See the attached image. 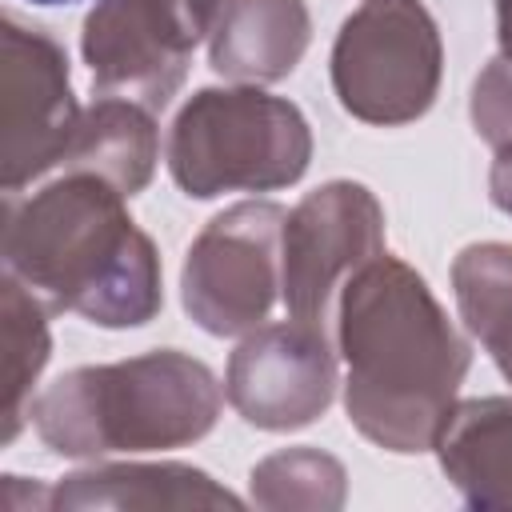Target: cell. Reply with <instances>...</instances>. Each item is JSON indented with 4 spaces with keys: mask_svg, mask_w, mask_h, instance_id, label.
<instances>
[{
    "mask_svg": "<svg viewBox=\"0 0 512 512\" xmlns=\"http://www.w3.org/2000/svg\"><path fill=\"white\" fill-rule=\"evenodd\" d=\"M32 4H44V8H56V4H76V0H32Z\"/></svg>",
    "mask_w": 512,
    "mask_h": 512,
    "instance_id": "cell-22",
    "label": "cell"
},
{
    "mask_svg": "<svg viewBox=\"0 0 512 512\" xmlns=\"http://www.w3.org/2000/svg\"><path fill=\"white\" fill-rule=\"evenodd\" d=\"M384 252V208L356 180H328L308 192L280 236V300L292 316L324 324L340 284Z\"/></svg>",
    "mask_w": 512,
    "mask_h": 512,
    "instance_id": "cell-9",
    "label": "cell"
},
{
    "mask_svg": "<svg viewBox=\"0 0 512 512\" xmlns=\"http://www.w3.org/2000/svg\"><path fill=\"white\" fill-rule=\"evenodd\" d=\"M472 128L496 152L512 148V60L496 56L472 84Z\"/></svg>",
    "mask_w": 512,
    "mask_h": 512,
    "instance_id": "cell-18",
    "label": "cell"
},
{
    "mask_svg": "<svg viewBox=\"0 0 512 512\" xmlns=\"http://www.w3.org/2000/svg\"><path fill=\"white\" fill-rule=\"evenodd\" d=\"M252 504L268 508V512H284V508H340L348 496V472L336 456L320 452V448H284L264 456L252 476Z\"/></svg>",
    "mask_w": 512,
    "mask_h": 512,
    "instance_id": "cell-17",
    "label": "cell"
},
{
    "mask_svg": "<svg viewBox=\"0 0 512 512\" xmlns=\"http://www.w3.org/2000/svg\"><path fill=\"white\" fill-rule=\"evenodd\" d=\"M228 0H96L80 56L100 96L164 108L188 76V60L212 36Z\"/></svg>",
    "mask_w": 512,
    "mask_h": 512,
    "instance_id": "cell-6",
    "label": "cell"
},
{
    "mask_svg": "<svg viewBox=\"0 0 512 512\" xmlns=\"http://www.w3.org/2000/svg\"><path fill=\"white\" fill-rule=\"evenodd\" d=\"M0 440L12 444L28 420L32 388L48 364L52 336L40 296L12 272L0 280Z\"/></svg>",
    "mask_w": 512,
    "mask_h": 512,
    "instance_id": "cell-15",
    "label": "cell"
},
{
    "mask_svg": "<svg viewBox=\"0 0 512 512\" xmlns=\"http://www.w3.org/2000/svg\"><path fill=\"white\" fill-rule=\"evenodd\" d=\"M156 160H160V136L152 124V108L124 96H100L88 108H80L60 168L92 172L112 188H120L124 196H136L152 180Z\"/></svg>",
    "mask_w": 512,
    "mask_h": 512,
    "instance_id": "cell-14",
    "label": "cell"
},
{
    "mask_svg": "<svg viewBox=\"0 0 512 512\" xmlns=\"http://www.w3.org/2000/svg\"><path fill=\"white\" fill-rule=\"evenodd\" d=\"M440 64V28L420 0H364L336 32L332 88L344 112L392 128L432 108Z\"/></svg>",
    "mask_w": 512,
    "mask_h": 512,
    "instance_id": "cell-5",
    "label": "cell"
},
{
    "mask_svg": "<svg viewBox=\"0 0 512 512\" xmlns=\"http://www.w3.org/2000/svg\"><path fill=\"white\" fill-rule=\"evenodd\" d=\"M452 292L464 328L512 384V244L480 240L452 260Z\"/></svg>",
    "mask_w": 512,
    "mask_h": 512,
    "instance_id": "cell-16",
    "label": "cell"
},
{
    "mask_svg": "<svg viewBox=\"0 0 512 512\" xmlns=\"http://www.w3.org/2000/svg\"><path fill=\"white\" fill-rule=\"evenodd\" d=\"M244 500L192 464H92L52 484V508H240Z\"/></svg>",
    "mask_w": 512,
    "mask_h": 512,
    "instance_id": "cell-12",
    "label": "cell"
},
{
    "mask_svg": "<svg viewBox=\"0 0 512 512\" xmlns=\"http://www.w3.org/2000/svg\"><path fill=\"white\" fill-rule=\"evenodd\" d=\"M344 408L364 440L388 452H428L468 376V340L400 256L360 264L336 300Z\"/></svg>",
    "mask_w": 512,
    "mask_h": 512,
    "instance_id": "cell-1",
    "label": "cell"
},
{
    "mask_svg": "<svg viewBox=\"0 0 512 512\" xmlns=\"http://www.w3.org/2000/svg\"><path fill=\"white\" fill-rule=\"evenodd\" d=\"M216 416L220 384L212 368L180 348L72 368L36 392L28 408L44 448L72 460L180 448L208 436Z\"/></svg>",
    "mask_w": 512,
    "mask_h": 512,
    "instance_id": "cell-3",
    "label": "cell"
},
{
    "mask_svg": "<svg viewBox=\"0 0 512 512\" xmlns=\"http://www.w3.org/2000/svg\"><path fill=\"white\" fill-rule=\"evenodd\" d=\"M80 104L68 84L64 48L4 16L0 28V184L16 196L28 180L56 168L76 132Z\"/></svg>",
    "mask_w": 512,
    "mask_h": 512,
    "instance_id": "cell-8",
    "label": "cell"
},
{
    "mask_svg": "<svg viewBox=\"0 0 512 512\" xmlns=\"http://www.w3.org/2000/svg\"><path fill=\"white\" fill-rule=\"evenodd\" d=\"M4 268L52 308L100 328L148 324L160 304V256L124 208V192L92 172H64L4 208Z\"/></svg>",
    "mask_w": 512,
    "mask_h": 512,
    "instance_id": "cell-2",
    "label": "cell"
},
{
    "mask_svg": "<svg viewBox=\"0 0 512 512\" xmlns=\"http://www.w3.org/2000/svg\"><path fill=\"white\" fill-rule=\"evenodd\" d=\"M28 508H52V488L28 484L24 476H4L0 512H28Z\"/></svg>",
    "mask_w": 512,
    "mask_h": 512,
    "instance_id": "cell-19",
    "label": "cell"
},
{
    "mask_svg": "<svg viewBox=\"0 0 512 512\" xmlns=\"http://www.w3.org/2000/svg\"><path fill=\"white\" fill-rule=\"evenodd\" d=\"M284 216L276 200H240L216 212L188 244L180 300L204 332L244 336L264 324L280 296Z\"/></svg>",
    "mask_w": 512,
    "mask_h": 512,
    "instance_id": "cell-7",
    "label": "cell"
},
{
    "mask_svg": "<svg viewBox=\"0 0 512 512\" xmlns=\"http://www.w3.org/2000/svg\"><path fill=\"white\" fill-rule=\"evenodd\" d=\"M496 8V40H500V56L512 60V0H492Z\"/></svg>",
    "mask_w": 512,
    "mask_h": 512,
    "instance_id": "cell-21",
    "label": "cell"
},
{
    "mask_svg": "<svg viewBox=\"0 0 512 512\" xmlns=\"http://www.w3.org/2000/svg\"><path fill=\"white\" fill-rule=\"evenodd\" d=\"M308 40L304 0H228L208 36V64L236 84H272L304 60Z\"/></svg>",
    "mask_w": 512,
    "mask_h": 512,
    "instance_id": "cell-11",
    "label": "cell"
},
{
    "mask_svg": "<svg viewBox=\"0 0 512 512\" xmlns=\"http://www.w3.org/2000/svg\"><path fill=\"white\" fill-rule=\"evenodd\" d=\"M488 192H492V204L512 216V148L496 152L492 172H488Z\"/></svg>",
    "mask_w": 512,
    "mask_h": 512,
    "instance_id": "cell-20",
    "label": "cell"
},
{
    "mask_svg": "<svg viewBox=\"0 0 512 512\" xmlns=\"http://www.w3.org/2000/svg\"><path fill=\"white\" fill-rule=\"evenodd\" d=\"M228 404L264 432H292L324 416L336 396V352L316 320H276L244 332L224 372Z\"/></svg>",
    "mask_w": 512,
    "mask_h": 512,
    "instance_id": "cell-10",
    "label": "cell"
},
{
    "mask_svg": "<svg viewBox=\"0 0 512 512\" xmlns=\"http://www.w3.org/2000/svg\"><path fill=\"white\" fill-rule=\"evenodd\" d=\"M436 456L468 508H512V400L476 396L456 400Z\"/></svg>",
    "mask_w": 512,
    "mask_h": 512,
    "instance_id": "cell-13",
    "label": "cell"
},
{
    "mask_svg": "<svg viewBox=\"0 0 512 512\" xmlns=\"http://www.w3.org/2000/svg\"><path fill=\"white\" fill-rule=\"evenodd\" d=\"M164 160L184 196L272 192L308 172L312 132L304 112L256 84L200 88L168 128Z\"/></svg>",
    "mask_w": 512,
    "mask_h": 512,
    "instance_id": "cell-4",
    "label": "cell"
}]
</instances>
